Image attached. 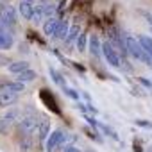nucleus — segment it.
Listing matches in <instances>:
<instances>
[{"mask_svg": "<svg viewBox=\"0 0 152 152\" xmlns=\"http://www.w3.org/2000/svg\"><path fill=\"white\" fill-rule=\"evenodd\" d=\"M147 23L152 27V15H148V16H147Z\"/></svg>", "mask_w": 152, "mask_h": 152, "instance_id": "obj_31", "label": "nucleus"}, {"mask_svg": "<svg viewBox=\"0 0 152 152\" xmlns=\"http://www.w3.org/2000/svg\"><path fill=\"white\" fill-rule=\"evenodd\" d=\"M61 20H57L56 16H50L43 22V34L48 36V38H54L56 36V31H57V25H59Z\"/></svg>", "mask_w": 152, "mask_h": 152, "instance_id": "obj_8", "label": "nucleus"}, {"mask_svg": "<svg viewBox=\"0 0 152 152\" xmlns=\"http://www.w3.org/2000/svg\"><path fill=\"white\" fill-rule=\"evenodd\" d=\"M36 134H38V141L39 143H45L47 136L50 134V120L47 116H43L39 122H38V127H36Z\"/></svg>", "mask_w": 152, "mask_h": 152, "instance_id": "obj_5", "label": "nucleus"}, {"mask_svg": "<svg viewBox=\"0 0 152 152\" xmlns=\"http://www.w3.org/2000/svg\"><path fill=\"white\" fill-rule=\"evenodd\" d=\"M27 68H31L27 61H13V63L7 64V70H9L11 73H15V75L20 73V72H23V70H27Z\"/></svg>", "mask_w": 152, "mask_h": 152, "instance_id": "obj_15", "label": "nucleus"}, {"mask_svg": "<svg viewBox=\"0 0 152 152\" xmlns=\"http://www.w3.org/2000/svg\"><path fill=\"white\" fill-rule=\"evenodd\" d=\"M125 48H127V54H131L136 61H141V63H145L147 64V61L150 59V56L143 50V47L140 45V41L138 39H134L132 36H125Z\"/></svg>", "mask_w": 152, "mask_h": 152, "instance_id": "obj_1", "label": "nucleus"}, {"mask_svg": "<svg viewBox=\"0 0 152 152\" xmlns=\"http://www.w3.org/2000/svg\"><path fill=\"white\" fill-rule=\"evenodd\" d=\"M90 52H91L93 57H100L102 56V52H100V41H99L97 36H91L90 38Z\"/></svg>", "mask_w": 152, "mask_h": 152, "instance_id": "obj_17", "label": "nucleus"}, {"mask_svg": "<svg viewBox=\"0 0 152 152\" xmlns=\"http://www.w3.org/2000/svg\"><path fill=\"white\" fill-rule=\"evenodd\" d=\"M32 11H34V4L27 2V0H22L20 6H18V13H20L25 20L31 22V18H32Z\"/></svg>", "mask_w": 152, "mask_h": 152, "instance_id": "obj_10", "label": "nucleus"}, {"mask_svg": "<svg viewBox=\"0 0 152 152\" xmlns=\"http://www.w3.org/2000/svg\"><path fill=\"white\" fill-rule=\"evenodd\" d=\"M15 102H18V93H9V91H0V107H9Z\"/></svg>", "mask_w": 152, "mask_h": 152, "instance_id": "obj_9", "label": "nucleus"}, {"mask_svg": "<svg viewBox=\"0 0 152 152\" xmlns=\"http://www.w3.org/2000/svg\"><path fill=\"white\" fill-rule=\"evenodd\" d=\"M79 34H81V25H79V23L72 25V29H68V34H66V38H64L66 45H72L75 39H77V36H79Z\"/></svg>", "mask_w": 152, "mask_h": 152, "instance_id": "obj_16", "label": "nucleus"}, {"mask_svg": "<svg viewBox=\"0 0 152 152\" xmlns=\"http://www.w3.org/2000/svg\"><path fill=\"white\" fill-rule=\"evenodd\" d=\"M47 152H52V150H47Z\"/></svg>", "mask_w": 152, "mask_h": 152, "instance_id": "obj_34", "label": "nucleus"}, {"mask_svg": "<svg viewBox=\"0 0 152 152\" xmlns=\"http://www.w3.org/2000/svg\"><path fill=\"white\" fill-rule=\"evenodd\" d=\"M11 63V59L7 57V56H4V54H0V66H7Z\"/></svg>", "mask_w": 152, "mask_h": 152, "instance_id": "obj_27", "label": "nucleus"}, {"mask_svg": "<svg viewBox=\"0 0 152 152\" xmlns=\"http://www.w3.org/2000/svg\"><path fill=\"white\" fill-rule=\"evenodd\" d=\"M38 127V116L34 113H29L22 118L16 120V131H18V136L22 134H32Z\"/></svg>", "mask_w": 152, "mask_h": 152, "instance_id": "obj_2", "label": "nucleus"}, {"mask_svg": "<svg viewBox=\"0 0 152 152\" xmlns=\"http://www.w3.org/2000/svg\"><path fill=\"white\" fill-rule=\"evenodd\" d=\"M48 72H50V75H52V79H54V83H56V84H59L61 88H63V86H66V81L63 79V75H61L56 68H48Z\"/></svg>", "mask_w": 152, "mask_h": 152, "instance_id": "obj_22", "label": "nucleus"}, {"mask_svg": "<svg viewBox=\"0 0 152 152\" xmlns=\"http://www.w3.org/2000/svg\"><path fill=\"white\" fill-rule=\"evenodd\" d=\"M100 52H102L104 59L107 61V64H111L115 68H120V56H118V52L113 48V45L109 41L100 43Z\"/></svg>", "mask_w": 152, "mask_h": 152, "instance_id": "obj_3", "label": "nucleus"}, {"mask_svg": "<svg viewBox=\"0 0 152 152\" xmlns=\"http://www.w3.org/2000/svg\"><path fill=\"white\" fill-rule=\"evenodd\" d=\"M43 18H45V15H43V7H41V6H34V11H32V18H31V22H32V23H41Z\"/></svg>", "mask_w": 152, "mask_h": 152, "instance_id": "obj_20", "label": "nucleus"}, {"mask_svg": "<svg viewBox=\"0 0 152 152\" xmlns=\"http://www.w3.org/2000/svg\"><path fill=\"white\" fill-rule=\"evenodd\" d=\"M0 25H2V11H0Z\"/></svg>", "mask_w": 152, "mask_h": 152, "instance_id": "obj_32", "label": "nucleus"}, {"mask_svg": "<svg viewBox=\"0 0 152 152\" xmlns=\"http://www.w3.org/2000/svg\"><path fill=\"white\" fill-rule=\"evenodd\" d=\"M63 91H64V95H66V97H70V99H73V100H79V97H81L77 91H75L73 88H70L68 84H66V86H63Z\"/></svg>", "mask_w": 152, "mask_h": 152, "instance_id": "obj_24", "label": "nucleus"}, {"mask_svg": "<svg viewBox=\"0 0 152 152\" xmlns=\"http://www.w3.org/2000/svg\"><path fill=\"white\" fill-rule=\"evenodd\" d=\"M23 90H25V84L23 83H18V81H9L0 91H9V93H23Z\"/></svg>", "mask_w": 152, "mask_h": 152, "instance_id": "obj_12", "label": "nucleus"}, {"mask_svg": "<svg viewBox=\"0 0 152 152\" xmlns=\"http://www.w3.org/2000/svg\"><path fill=\"white\" fill-rule=\"evenodd\" d=\"M138 41H140V45L143 47V50L152 57V38H150V36H140Z\"/></svg>", "mask_w": 152, "mask_h": 152, "instance_id": "obj_18", "label": "nucleus"}, {"mask_svg": "<svg viewBox=\"0 0 152 152\" xmlns=\"http://www.w3.org/2000/svg\"><path fill=\"white\" fill-rule=\"evenodd\" d=\"M2 25L4 27H15L16 25V9L13 6L4 7V11H2Z\"/></svg>", "mask_w": 152, "mask_h": 152, "instance_id": "obj_6", "label": "nucleus"}, {"mask_svg": "<svg viewBox=\"0 0 152 152\" xmlns=\"http://www.w3.org/2000/svg\"><path fill=\"white\" fill-rule=\"evenodd\" d=\"M136 124L141 125V127H145V129H152V124H148V122H145V120H136Z\"/></svg>", "mask_w": 152, "mask_h": 152, "instance_id": "obj_28", "label": "nucleus"}, {"mask_svg": "<svg viewBox=\"0 0 152 152\" xmlns=\"http://www.w3.org/2000/svg\"><path fill=\"white\" fill-rule=\"evenodd\" d=\"M86 43H88V34H86V32L79 34L77 39H75V45H77V50H79V52H84V50H86Z\"/></svg>", "mask_w": 152, "mask_h": 152, "instance_id": "obj_21", "label": "nucleus"}, {"mask_svg": "<svg viewBox=\"0 0 152 152\" xmlns=\"http://www.w3.org/2000/svg\"><path fill=\"white\" fill-rule=\"evenodd\" d=\"M66 34H68V22H59V25H57V31H56V36H54V38H57V39H63V41H64Z\"/></svg>", "mask_w": 152, "mask_h": 152, "instance_id": "obj_19", "label": "nucleus"}, {"mask_svg": "<svg viewBox=\"0 0 152 152\" xmlns=\"http://www.w3.org/2000/svg\"><path fill=\"white\" fill-rule=\"evenodd\" d=\"M13 125H15V122H13L6 113H4V115H0V136H6Z\"/></svg>", "mask_w": 152, "mask_h": 152, "instance_id": "obj_14", "label": "nucleus"}, {"mask_svg": "<svg viewBox=\"0 0 152 152\" xmlns=\"http://www.w3.org/2000/svg\"><path fill=\"white\" fill-rule=\"evenodd\" d=\"M18 148L20 152H31L32 150V134H22L18 136Z\"/></svg>", "mask_w": 152, "mask_h": 152, "instance_id": "obj_11", "label": "nucleus"}, {"mask_svg": "<svg viewBox=\"0 0 152 152\" xmlns=\"http://www.w3.org/2000/svg\"><path fill=\"white\" fill-rule=\"evenodd\" d=\"M63 152H83V150H81L79 147H75V145H66Z\"/></svg>", "mask_w": 152, "mask_h": 152, "instance_id": "obj_26", "label": "nucleus"}, {"mask_svg": "<svg viewBox=\"0 0 152 152\" xmlns=\"http://www.w3.org/2000/svg\"><path fill=\"white\" fill-rule=\"evenodd\" d=\"M15 43V38L4 25H0V50H9Z\"/></svg>", "mask_w": 152, "mask_h": 152, "instance_id": "obj_7", "label": "nucleus"}, {"mask_svg": "<svg viewBox=\"0 0 152 152\" xmlns=\"http://www.w3.org/2000/svg\"><path fill=\"white\" fill-rule=\"evenodd\" d=\"M41 7H43V15H45L47 18H50V16L56 15V6H54V4H45V6H41Z\"/></svg>", "mask_w": 152, "mask_h": 152, "instance_id": "obj_25", "label": "nucleus"}, {"mask_svg": "<svg viewBox=\"0 0 152 152\" xmlns=\"http://www.w3.org/2000/svg\"><path fill=\"white\" fill-rule=\"evenodd\" d=\"M66 140H68V138H66V134L63 132V129H56L54 132H50V134L47 136V140H45V147H47V150L61 148L63 143H64Z\"/></svg>", "mask_w": 152, "mask_h": 152, "instance_id": "obj_4", "label": "nucleus"}, {"mask_svg": "<svg viewBox=\"0 0 152 152\" xmlns=\"http://www.w3.org/2000/svg\"><path fill=\"white\" fill-rule=\"evenodd\" d=\"M27 2H31V4H34V2H36V0H27Z\"/></svg>", "mask_w": 152, "mask_h": 152, "instance_id": "obj_33", "label": "nucleus"}, {"mask_svg": "<svg viewBox=\"0 0 152 152\" xmlns=\"http://www.w3.org/2000/svg\"><path fill=\"white\" fill-rule=\"evenodd\" d=\"M97 127H100V129L104 131V134H107V136H111L113 140H118V134H116V131H115V129H111L109 125H104V124H99Z\"/></svg>", "mask_w": 152, "mask_h": 152, "instance_id": "obj_23", "label": "nucleus"}, {"mask_svg": "<svg viewBox=\"0 0 152 152\" xmlns=\"http://www.w3.org/2000/svg\"><path fill=\"white\" fill-rule=\"evenodd\" d=\"M7 83H9V81H7L6 77H0V90H2V88H4V86L7 84Z\"/></svg>", "mask_w": 152, "mask_h": 152, "instance_id": "obj_29", "label": "nucleus"}, {"mask_svg": "<svg viewBox=\"0 0 152 152\" xmlns=\"http://www.w3.org/2000/svg\"><path fill=\"white\" fill-rule=\"evenodd\" d=\"M38 77V73L34 72V70H31V68H27V70H23V72H20V73H16V81L18 83H31V81H34Z\"/></svg>", "mask_w": 152, "mask_h": 152, "instance_id": "obj_13", "label": "nucleus"}, {"mask_svg": "<svg viewBox=\"0 0 152 152\" xmlns=\"http://www.w3.org/2000/svg\"><path fill=\"white\" fill-rule=\"evenodd\" d=\"M7 4V0H0V11H2L4 9V6Z\"/></svg>", "mask_w": 152, "mask_h": 152, "instance_id": "obj_30", "label": "nucleus"}]
</instances>
